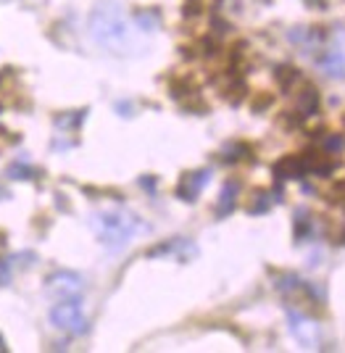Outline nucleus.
<instances>
[{
    "label": "nucleus",
    "instance_id": "nucleus-1",
    "mask_svg": "<svg viewBox=\"0 0 345 353\" xmlns=\"http://www.w3.org/2000/svg\"><path fill=\"white\" fill-rule=\"evenodd\" d=\"M92 227L101 237L108 250H121L129 245V240L140 230V221L132 214H124V211H103V214H95Z\"/></svg>",
    "mask_w": 345,
    "mask_h": 353
},
{
    "label": "nucleus",
    "instance_id": "nucleus-2",
    "mask_svg": "<svg viewBox=\"0 0 345 353\" xmlns=\"http://www.w3.org/2000/svg\"><path fill=\"white\" fill-rule=\"evenodd\" d=\"M90 27L92 37L101 45H105V48H111V50H121L124 45L132 40L129 24H127V19L116 8H98L92 14Z\"/></svg>",
    "mask_w": 345,
    "mask_h": 353
},
{
    "label": "nucleus",
    "instance_id": "nucleus-3",
    "mask_svg": "<svg viewBox=\"0 0 345 353\" xmlns=\"http://www.w3.org/2000/svg\"><path fill=\"white\" fill-rule=\"evenodd\" d=\"M50 322L56 330L61 332H72V335H79L87 330V319L82 314V303L76 298H61V303H56L50 309Z\"/></svg>",
    "mask_w": 345,
    "mask_h": 353
},
{
    "label": "nucleus",
    "instance_id": "nucleus-4",
    "mask_svg": "<svg viewBox=\"0 0 345 353\" xmlns=\"http://www.w3.org/2000/svg\"><path fill=\"white\" fill-rule=\"evenodd\" d=\"M48 290L59 298H76L82 293V280L79 274H72V272H56L48 280Z\"/></svg>",
    "mask_w": 345,
    "mask_h": 353
},
{
    "label": "nucleus",
    "instance_id": "nucleus-5",
    "mask_svg": "<svg viewBox=\"0 0 345 353\" xmlns=\"http://www.w3.org/2000/svg\"><path fill=\"white\" fill-rule=\"evenodd\" d=\"M290 330H293V335L303 343V345H314L319 335H316V324L309 322V319H303L300 314L295 311H290Z\"/></svg>",
    "mask_w": 345,
    "mask_h": 353
},
{
    "label": "nucleus",
    "instance_id": "nucleus-6",
    "mask_svg": "<svg viewBox=\"0 0 345 353\" xmlns=\"http://www.w3.org/2000/svg\"><path fill=\"white\" fill-rule=\"evenodd\" d=\"M274 174L280 176V179H300V176L306 174V163H303V159L285 156V159H280V161L274 163Z\"/></svg>",
    "mask_w": 345,
    "mask_h": 353
},
{
    "label": "nucleus",
    "instance_id": "nucleus-7",
    "mask_svg": "<svg viewBox=\"0 0 345 353\" xmlns=\"http://www.w3.org/2000/svg\"><path fill=\"white\" fill-rule=\"evenodd\" d=\"M209 172H196V174H187L185 179H182L180 185V195L185 198V201H196V195L200 190H203V185L209 182Z\"/></svg>",
    "mask_w": 345,
    "mask_h": 353
},
{
    "label": "nucleus",
    "instance_id": "nucleus-8",
    "mask_svg": "<svg viewBox=\"0 0 345 353\" xmlns=\"http://www.w3.org/2000/svg\"><path fill=\"white\" fill-rule=\"evenodd\" d=\"M319 66L324 69V74H330V77H337V79H343V77H345V56H343V50H327V53L319 59Z\"/></svg>",
    "mask_w": 345,
    "mask_h": 353
},
{
    "label": "nucleus",
    "instance_id": "nucleus-9",
    "mask_svg": "<svg viewBox=\"0 0 345 353\" xmlns=\"http://www.w3.org/2000/svg\"><path fill=\"white\" fill-rule=\"evenodd\" d=\"M316 108H319V92H316V88H306L303 98H300V114L311 117V114H316Z\"/></svg>",
    "mask_w": 345,
    "mask_h": 353
},
{
    "label": "nucleus",
    "instance_id": "nucleus-10",
    "mask_svg": "<svg viewBox=\"0 0 345 353\" xmlns=\"http://www.w3.org/2000/svg\"><path fill=\"white\" fill-rule=\"evenodd\" d=\"M235 195H238V182H227L224 192H222V203H219V214H227L235 208Z\"/></svg>",
    "mask_w": 345,
    "mask_h": 353
},
{
    "label": "nucleus",
    "instance_id": "nucleus-11",
    "mask_svg": "<svg viewBox=\"0 0 345 353\" xmlns=\"http://www.w3.org/2000/svg\"><path fill=\"white\" fill-rule=\"evenodd\" d=\"M277 79L282 82V88H287L293 79H298V72H295V69H290V66H282V69L277 72Z\"/></svg>",
    "mask_w": 345,
    "mask_h": 353
},
{
    "label": "nucleus",
    "instance_id": "nucleus-12",
    "mask_svg": "<svg viewBox=\"0 0 345 353\" xmlns=\"http://www.w3.org/2000/svg\"><path fill=\"white\" fill-rule=\"evenodd\" d=\"M327 148L330 150H343V137H327Z\"/></svg>",
    "mask_w": 345,
    "mask_h": 353
},
{
    "label": "nucleus",
    "instance_id": "nucleus-13",
    "mask_svg": "<svg viewBox=\"0 0 345 353\" xmlns=\"http://www.w3.org/2000/svg\"><path fill=\"white\" fill-rule=\"evenodd\" d=\"M0 351H6V345H3V340H0Z\"/></svg>",
    "mask_w": 345,
    "mask_h": 353
},
{
    "label": "nucleus",
    "instance_id": "nucleus-14",
    "mask_svg": "<svg viewBox=\"0 0 345 353\" xmlns=\"http://www.w3.org/2000/svg\"><path fill=\"white\" fill-rule=\"evenodd\" d=\"M343 243H345V235H343Z\"/></svg>",
    "mask_w": 345,
    "mask_h": 353
}]
</instances>
